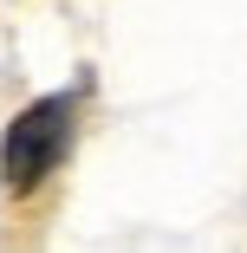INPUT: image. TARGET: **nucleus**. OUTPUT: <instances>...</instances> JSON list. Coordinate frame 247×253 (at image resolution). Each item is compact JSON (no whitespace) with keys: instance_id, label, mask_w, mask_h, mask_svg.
Masks as SVG:
<instances>
[{"instance_id":"obj_1","label":"nucleus","mask_w":247,"mask_h":253,"mask_svg":"<svg viewBox=\"0 0 247 253\" xmlns=\"http://www.w3.org/2000/svg\"><path fill=\"white\" fill-rule=\"evenodd\" d=\"M72 130H78V91L33 97V104L7 124V136H0V188L7 195H33L72 156Z\"/></svg>"}]
</instances>
